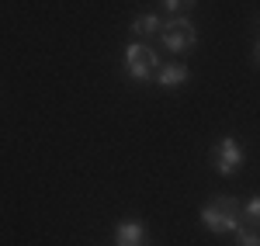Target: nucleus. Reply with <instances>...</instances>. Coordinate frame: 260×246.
Instances as JSON below:
<instances>
[{
	"label": "nucleus",
	"instance_id": "8",
	"mask_svg": "<svg viewBox=\"0 0 260 246\" xmlns=\"http://www.w3.org/2000/svg\"><path fill=\"white\" fill-rule=\"evenodd\" d=\"M236 246H260L257 229H236Z\"/></svg>",
	"mask_w": 260,
	"mask_h": 246
},
{
	"label": "nucleus",
	"instance_id": "7",
	"mask_svg": "<svg viewBox=\"0 0 260 246\" xmlns=\"http://www.w3.org/2000/svg\"><path fill=\"white\" fill-rule=\"evenodd\" d=\"M156 31H160V14H142L132 21V35H139V39H149Z\"/></svg>",
	"mask_w": 260,
	"mask_h": 246
},
{
	"label": "nucleus",
	"instance_id": "4",
	"mask_svg": "<svg viewBox=\"0 0 260 246\" xmlns=\"http://www.w3.org/2000/svg\"><path fill=\"white\" fill-rule=\"evenodd\" d=\"M212 163H215V170H219L222 177H233V173L243 166V146L236 143V139H222V143H215Z\"/></svg>",
	"mask_w": 260,
	"mask_h": 246
},
{
	"label": "nucleus",
	"instance_id": "6",
	"mask_svg": "<svg viewBox=\"0 0 260 246\" xmlns=\"http://www.w3.org/2000/svg\"><path fill=\"white\" fill-rule=\"evenodd\" d=\"M142 236H146L142 222H121V226L115 229V243L118 246H139Z\"/></svg>",
	"mask_w": 260,
	"mask_h": 246
},
{
	"label": "nucleus",
	"instance_id": "9",
	"mask_svg": "<svg viewBox=\"0 0 260 246\" xmlns=\"http://www.w3.org/2000/svg\"><path fill=\"white\" fill-rule=\"evenodd\" d=\"M243 215H246L250 222H260V194H257V198H250V201L243 205Z\"/></svg>",
	"mask_w": 260,
	"mask_h": 246
},
{
	"label": "nucleus",
	"instance_id": "12",
	"mask_svg": "<svg viewBox=\"0 0 260 246\" xmlns=\"http://www.w3.org/2000/svg\"><path fill=\"white\" fill-rule=\"evenodd\" d=\"M139 246H146V243H139Z\"/></svg>",
	"mask_w": 260,
	"mask_h": 246
},
{
	"label": "nucleus",
	"instance_id": "1",
	"mask_svg": "<svg viewBox=\"0 0 260 246\" xmlns=\"http://www.w3.org/2000/svg\"><path fill=\"white\" fill-rule=\"evenodd\" d=\"M243 219V205L236 198H212L201 208V226L208 232H236Z\"/></svg>",
	"mask_w": 260,
	"mask_h": 246
},
{
	"label": "nucleus",
	"instance_id": "11",
	"mask_svg": "<svg viewBox=\"0 0 260 246\" xmlns=\"http://www.w3.org/2000/svg\"><path fill=\"white\" fill-rule=\"evenodd\" d=\"M253 59H257V62H260V42H257V49H253Z\"/></svg>",
	"mask_w": 260,
	"mask_h": 246
},
{
	"label": "nucleus",
	"instance_id": "10",
	"mask_svg": "<svg viewBox=\"0 0 260 246\" xmlns=\"http://www.w3.org/2000/svg\"><path fill=\"white\" fill-rule=\"evenodd\" d=\"M191 4H194V0H163V11H167V14H180V11L191 7Z\"/></svg>",
	"mask_w": 260,
	"mask_h": 246
},
{
	"label": "nucleus",
	"instance_id": "5",
	"mask_svg": "<svg viewBox=\"0 0 260 246\" xmlns=\"http://www.w3.org/2000/svg\"><path fill=\"white\" fill-rule=\"evenodd\" d=\"M153 80L160 83V87H180V83H187V66H180V62H170V66H160Z\"/></svg>",
	"mask_w": 260,
	"mask_h": 246
},
{
	"label": "nucleus",
	"instance_id": "3",
	"mask_svg": "<svg viewBox=\"0 0 260 246\" xmlns=\"http://www.w3.org/2000/svg\"><path fill=\"white\" fill-rule=\"evenodd\" d=\"M160 35H163V45H167L170 52H187V49H194V42H198V31H194V24L187 18L163 21Z\"/></svg>",
	"mask_w": 260,
	"mask_h": 246
},
{
	"label": "nucleus",
	"instance_id": "2",
	"mask_svg": "<svg viewBox=\"0 0 260 246\" xmlns=\"http://www.w3.org/2000/svg\"><path fill=\"white\" fill-rule=\"evenodd\" d=\"M125 69H128V77H136V80H153L156 77V69H160V56L149 49V45H128L125 49Z\"/></svg>",
	"mask_w": 260,
	"mask_h": 246
}]
</instances>
